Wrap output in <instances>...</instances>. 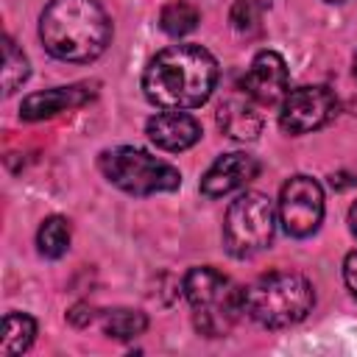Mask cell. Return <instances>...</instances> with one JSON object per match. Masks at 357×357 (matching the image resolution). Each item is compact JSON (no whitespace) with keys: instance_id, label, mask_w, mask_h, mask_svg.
I'll return each mask as SVG.
<instances>
[{"instance_id":"1","label":"cell","mask_w":357,"mask_h":357,"mask_svg":"<svg viewBox=\"0 0 357 357\" xmlns=\"http://www.w3.org/2000/svg\"><path fill=\"white\" fill-rule=\"evenodd\" d=\"M218 84V61L201 45H170L159 50L145 73V98L167 112H187L209 100Z\"/></svg>"},{"instance_id":"2","label":"cell","mask_w":357,"mask_h":357,"mask_svg":"<svg viewBox=\"0 0 357 357\" xmlns=\"http://www.w3.org/2000/svg\"><path fill=\"white\" fill-rule=\"evenodd\" d=\"M45 50L61 61H95L112 42V20L98 0H50L39 17Z\"/></svg>"},{"instance_id":"3","label":"cell","mask_w":357,"mask_h":357,"mask_svg":"<svg viewBox=\"0 0 357 357\" xmlns=\"http://www.w3.org/2000/svg\"><path fill=\"white\" fill-rule=\"evenodd\" d=\"M243 315L265 329H284L304 321L315 304V290L301 273L273 271L257 276L251 284L240 287Z\"/></svg>"},{"instance_id":"4","label":"cell","mask_w":357,"mask_h":357,"mask_svg":"<svg viewBox=\"0 0 357 357\" xmlns=\"http://www.w3.org/2000/svg\"><path fill=\"white\" fill-rule=\"evenodd\" d=\"M184 296L190 301L195 329L206 337H223L243 315L240 287L215 268H192L184 276Z\"/></svg>"},{"instance_id":"5","label":"cell","mask_w":357,"mask_h":357,"mask_svg":"<svg viewBox=\"0 0 357 357\" xmlns=\"http://www.w3.org/2000/svg\"><path fill=\"white\" fill-rule=\"evenodd\" d=\"M98 167L114 187H120L131 195L173 192L181 184L178 167H173L165 159L151 156L142 148H131V145L103 151L98 159Z\"/></svg>"},{"instance_id":"6","label":"cell","mask_w":357,"mask_h":357,"mask_svg":"<svg viewBox=\"0 0 357 357\" xmlns=\"http://www.w3.org/2000/svg\"><path fill=\"white\" fill-rule=\"evenodd\" d=\"M276 206L265 192H240L223 218V243L231 257H251L273 240Z\"/></svg>"},{"instance_id":"7","label":"cell","mask_w":357,"mask_h":357,"mask_svg":"<svg viewBox=\"0 0 357 357\" xmlns=\"http://www.w3.org/2000/svg\"><path fill=\"white\" fill-rule=\"evenodd\" d=\"M279 223L293 237H310L324 220V190L310 176H293L284 181L276 206Z\"/></svg>"},{"instance_id":"8","label":"cell","mask_w":357,"mask_h":357,"mask_svg":"<svg viewBox=\"0 0 357 357\" xmlns=\"http://www.w3.org/2000/svg\"><path fill=\"white\" fill-rule=\"evenodd\" d=\"M337 112V98L329 86L312 84L290 89L282 98L279 109V126L284 134H310L321 126H326Z\"/></svg>"},{"instance_id":"9","label":"cell","mask_w":357,"mask_h":357,"mask_svg":"<svg viewBox=\"0 0 357 357\" xmlns=\"http://www.w3.org/2000/svg\"><path fill=\"white\" fill-rule=\"evenodd\" d=\"M243 92L257 106H273L287 95V64L276 50H259L245 75H243Z\"/></svg>"},{"instance_id":"10","label":"cell","mask_w":357,"mask_h":357,"mask_svg":"<svg viewBox=\"0 0 357 357\" xmlns=\"http://www.w3.org/2000/svg\"><path fill=\"white\" fill-rule=\"evenodd\" d=\"M259 173V162L251 153L243 151H231L223 153L220 159H215V165L204 173L201 178V192L206 198H223L240 187H245L251 178H257Z\"/></svg>"},{"instance_id":"11","label":"cell","mask_w":357,"mask_h":357,"mask_svg":"<svg viewBox=\"0 0 357 357\" xmlns=\"http://www.w3.org/2000/svg\"><path fill=\"white\" fill-rule=\"evenodd\" d=\"M145 134H148V139L156 148L170 151V153H178V151L192 148L201 139V126L187 112H167L165 109V112H156L145 123Z\"/></svg>"},{"instance_id":"12","label":"cell","mask_w":357,"mask_h":357,"mask_svg":"<svg viewBox=\"0 0 357 357\" xmlns=\"http://www.w3.org/2000/svg\"><path fill=\"white\" fill-rule=\"evenodd\" d=\"M92 98V89L89 84H73V86H53V89H45V92H33L22 100L20 106V117L22 120H45V117H53L64 109H73V106H81Z\"/></svg>"},{"instance_id":"13","label":"cell","mask_w":357,"mask_h":357,"mask_svg":"<svg viewBox=\"0 0 357 357\" xmlns=\"http://www.w3.org/2000/svg\"><path fill=\"white\" fill-rule=\"evenodd\" d=\"M218 126L231 139H254L262 128V117L257 112V103L248 95H231L218 106Z\"/></svg>"},{"instance_id":"14","label":"cell","mask_w":357,"mask_h":357,"mask_svg":"<svg viewBox=\"0 0 357 357\" xmlns=\"http://www.w3.org/2000/svg\"><path fill=\"white\" fill-rule=\"evenodd\" d=\"M36 335V321L28 312H6L3 318V343H0V354L3 357H14L22 354Z\"/></svg>"},{"instance_id":"15","label":"cell","mask_w":357,"mask_h":357,"mask_svg":"<svg viewBox=\"0 0 357 357\" xmlns=\"http://www.w3.org/2000/svg\"><path fill=\"white\" fill-rule=\"evenodd\" d=\"M36 248L47 259H59L70 248V220L61 215H50L42 220L36 231Z\"/></svg>"},{"instance_id":"16","label":"cell","mask_w":357,"mask_h":357,"mask_svg":"<svg viewBox=\"0 0 357 357\" xmlns=\"http://www.w3.org/2000/svg\"><path fill=\"white\" fill-rule=\"evenodd\" d=\"M145 326H148V318H145V312H139V310L117 307V310L103 312V332H106L109 337L131 340V337L142 335Z\"/></svg>"},{"instance_id":"17","label":"cell","mask_w":357,"mask_h":357,"mask_svg":"<svg viewBox=\"0 0 357 357\" xmlns=\"http://www.w3.org/2000/svg\"><path fill=\"white\" fill-rule=\"evenodd\" d=\"M198 20H201V11H198L192 3H187V0H173V3H167V6L162 8V14H159V28H162L165 33H170V36H184V33H190V31L198 25Z\"/></svg>"},{"instance_id":"18","label":"cell","mask_w":357,"mask_h":357,"mask_svg":"<svg viewBox=\"0 0 357 357\" xmlns=\"http://www.w3.org/2000/svg\"><path fill=\"white\" fill-rule=\"evenodd\" d=\"M31 75V67H28V59L25 53L14 45L11 36L3 39V92L6 95H14Z\"/></svg>"},{"instance_id":"19","label":"cell","mask_w":357,"mask_h":357,"mask_svg":"<svg viewBox=\"0 0 357 357\" xmlns=\"http://www.w3.org/2000/svg\"><path fill=\"white\" fill-rule=\"evenodd\" d=\"M262 11H265V3H262V0H234L229 20H231L234 31H240V33H254V31L259 28Z\"/></svg>"},{"instance_id":"20","label":"cell","mask_w":357,"mask_h":357,"mask_svg":"<svg viewBox=\"0 0 357 357\" xmlns=\"http://www.w3.org/2000/svg\"><path fill=\"white\" fill-rule=\"evenodd\" d=\"M343 282H346V287H349V293L357 298V248L346 257V262H343Z\"/></svg>"},{"instance_id":"21","label":"cell","mask_w":357,"mask_h":357,"mask_svg":"<svg viewBox=\"0 0 357 357\" xmlns=\"http://www.w3.org/2000/svg\"><path fill=\"white\" fill-rule=\"evenodd\" d=\"M67 318H70L75 326H86V324L92 321V307H89V304H75V307L67 312Z\"/></svg>"},{"instance_id":"22","label":"cell","mask_w":357,"mask_h":357,"mask_svg":"<svg viewBox=\"0 0 357 357\" xmlns=\"http://www.w3.org/2000/svg\"><path fill=\"white\" fill-rule=\"evenodd\" d=\"M349 229L357 234V201L351 204V209H349Z\"/></svg>"},{"instance_id":"23","label":"cell","mask_w":357,"mask_h":357,"mask_svg":"<svg viewBox=\"0 0 357 357\" xmlns=\"http://www.w3.org/2000/svg\"><path fill=\"white\" fill-rule=\"evenodd\" d=\"M354 78H357V56H354Z\"/></svg>"},{"instance_id":"24","label":"cell","mask_w":357,"mask_h":357,"mask_svg":"<svg viewBox=\"0 0 357 357\" xmlns=\"http://www.w3.org/2000/svg\"><path fill=\"white\" fill-rule=\"evenodd\" d=\"M326 3H343V0H326Z\"/></svg>"}]
</instances>
